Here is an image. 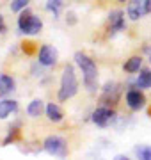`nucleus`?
Listing matches in <instances>:
<instances>
[{
	"instance_id": "obj_1",
	"label": "nucleus",
	"mask_w": 151,
	"mask_h": 160,
	"mask_svg": "<svg viewBox=\"0 0 151 160\" xmlns=\"http://www.w3.org/2000/svg\"><path fill=\"white\" fill-rule=\"evenodd\" d=\"M75 62L78 64V68L82 69L84 73V84L89 91H96V84H98V69H96V64L91 57H87L85 53L82 52H76L75 53Z\"/></svg>"
},
{
	"instance_id": "obj_2",
	"label": "nucleus",
	"mask_w": 151,
	"mask_h": 160,
	"mask_svg": "<svg viewBox=\"0 0 151 160\" xmlns=\"http://www.w3.org/2000/svg\"><path fill=\"white\" fill-rule=\"evenodd\" d=\"M78 91V80H76V75H75V69L73 66H66L62 71V78H61V89H59V100L61 102H66L73 98Z\"/></svg>"
},
{
	"instance_id": "obj_3",
	"label": "nucleus",
	"mask_w": 151,
	"mask_h": 160,
	"mask_svg": "<svg viewBox=\"0 0 151 160\" xmlns=\"http://www.w3.org/2000/svg\"><path fill=\"white\" fill-rule=\"evenodd\" d=\"M18 27L23 34H29V36H34V34H39L41 29H43V22H41L37 16H34L30 11H23L18 18Z\"/></svg>"
},
{
	"instance_id": "obj_4",
	"label": "nucleus",
	"mask_w": 151,
	"mask_h": 160,
	"mask_svg": "<svg viewBox=\"0 0 151 160\" xmlns=\"http://www.w3.org/2000/svg\"><path fill=\"white\" fill-rule=\"evenodd\" d=\"M43 146H45V151L53 155V157H61L62 158V157L68 155V142L62 137H59V135H50V137H46L45 142H43Z\"/></svg>"
},
{
	"instance_id": "obj_5",
	"label": "nucleus",
	"mask_w": 151,
	"mask_h": 160,
	"mask_svg": "<svg viewBox=\"0 0 151 160\" xmlns=\"http://www.w3.org/2000/svg\"><path fill=\"white\" fill-rule=\"evenodd\" d=\"M149 12V0H132L128 4V16L130 20H139Z\"/></svg>"
},
{
	"instance_id": "obj_6",
	"label": "nucleus",
	"mask_w": 151,
	"mask_h": 160,
	"mask_svg": "<svg viewBox=\"0 0 151 160\" xmlns=\"http://www.w3.org/2000/svg\"><path fill=\"white\" fill-rule=\"evenodd\" d=\"M119 96H121V86L119 84H107L103 89V94H101V103L114 107L119 102Z\"/></svg>"
},
{
	"instance_id": "obj_7",
	"label": "nucleus",
	"mask_w": 151,
	"mask_h": 160,
	"mask_svg": "<svg viewBox=\"0 0 151 160\" xmlns=\"http://www.w3.org/2000/svg\"><path fill=\"white\" fill-rule=\"evenodd\" d=\"M114 110L109 109V107H100L93 112V123H96L98 126H107L114 119Z\"/></svg>"
},
{
	"instance_id": "obj_8",
	"label": "nucleus",
	"mask_w": 151,
	"mask_h": 160,
	"mask_svg": "<svg viewBox=\"0 0 151 160\" xmlns=\"http://www.w3.org/2000/svg\"><path fill=\"white\" fill-rule=\"evenodd\" d=\"M126 105L132 110H139L146 105V96L139 89H132V91L126 92Z\"/></svg>"
},
{
	"instance_id": "obj_9",
	"label": "nucleus",
	"mask_w": 151,
	"mask_h": 160,
	"mask_svg": "<svg viewBox=\"0 0 151 160\" xmlns=\"http://www.w3.org/2000/svg\"><path fill=\"white\" fill-rule=\"evenodd\" d=\"M37 57H39V62L43 66H53L57 62V50L50 45H45V46H41Z\"/></svg>"
},
{
	"instance_id": "obj_10",
	"label": "nucleus",
	"mask_w": 151,
	"mask_h": 160,
	"mask_svg": "<svg viewBox=\"0 0 151 160\" xmlns=\"http://www.w3.org/2000/svg\"><path fill=\"white\" fill-rule=\"evenodd\" d=\"M109 23H110V34H116L124 29V16L121 11H112L109 14Z\"/></svg>"
},
{
	"instance_id": "obj_11",
	"label": "nucleus",
	"mask_w": 151,
	"mask_h": 160,
	"mask_svg": "<svg viewBox=\"0 0 151 160\" xmlns=\"http://www.w3.org/2000/svg\"><path fill=\"white\" fill-rule=\"evenodd\" d=\"M16 109H18V103L14 100H2L0 102V119H6L7 116L16 112Z\"/></svg>"
},
{
	"instance_id": "obj_12",
	"label": "nucleus",
	"mask_w": 151,
	"mask_h": 160,
	"mask_svg": "<svg viewBox=\"0 0 151 160\" xmlns=\"http://www.w3.org/2000/svg\"><path fill=\"white\" fill-rule=\"evenodd\" d=\"M14 91V78L6 73H0V94H9Z\"/></svg>"
},
{
	"instance_id": "obj_13",
	"label": "nucleus",
	"mask_w": 151,
	"mask_h": 160,
	"mask_svg": "<svg viewBox=\"0 0 151 160\" xmlns=\"http://www.w3.org/2000/svg\"><path fill=\"white\" fill-rule=\"evenodd\" d=\"M45 110H46V116H48V119H50V121H53V123L62 121L64 114H62V110H61L59 105H55V103H48Z\"/></svg>"
},
{
	"instance_id": "obj_14",
	"label": "nucleus",
	"mask_w": 151,
	"mask_h": 160,
	"mask_svg": "<svg viewBox=\"0 0 151 160\" xmlns=\"http://www.w3.org/2000/svg\"><path fill=\"white\" fill-rule=\"evenodd\" d=\"M135 86L140 89H149L151 87V71L149 69H142L139 73V78L135 80Z\"/></svg>"
},
{
	"instance_id": "obj_15",
	"label": "nucleus",
	"mask_w": 151,
	"mask_h": 160,
	"mask_svg": "<svg viewBox=\"0 0 151 160\" xmlns=\"http://www.w3.org/2000/svg\"><path fill=\"white\" fill-rule=\"evenodd\" d=\"M140 66H142V59L135 55V57H130L126 62H124L123 69H124L126 73H135V71H139L140 69Z\"/></svg>"
},
{
	"instance_id": "obj_16",
	"label": "nucleus",
	"mask_w": 151,
	"mask_h": 160,
	"mask_svg": "<svg viewBox=\"0 0 151 160\" xmlns=\"http://www.w3.org/2000/svg\"><path fill=\"white\" fill-rule=\"evenodd\" d=\"M41 112H43V102L36 98V100H32V102L29 103L27 114H29L30 118H37V116H41Z\"/></svg>"
},
{
	"instance_id": "obj_17",
	"label": "nucleus",
	"mask_w": 151,
	"mask_h": 160,
	"mask_svg": "<svg viewBox=\"0 0 151 160\" xmlns=\"http://www.w3.org/2000/svg\"><path fill=\"white\" fill-rule=\"evenodd\" d=\"M135 155L142 160H151V146H137Z\"/></svg>"
},
{
	"instance_id": "obj_18",
	"label": "nucleus",
	"mask_w": 151,
	"mask_h": 160,
	"mask_svg": "<svg viewBox=\"0 0 151 160\" xmlns=\"http://www.w3.org/2000/svg\"><path fill=\"white\" fill-rule=\"evenodd\" d=\"M18 135H20V123H18L16 126H12V128H9V133H7V137L4 139V146H7V144H11L12 141H16Z\"/></svg>"
},
{
	"instance_id": "obj_19",
	"label": "nucleus",
	"mask_w": 151,
	"mask_h": 160,
	"mask_svg": "<svg viewBox=\"0 0 151 160\" xmlns=\"http://www.w3.org/2000/svg\"><path fill=\"white\" fill-rule=\"evenodd\" d=\"M61 7H62V0H48L46 2V9L53 12V16H59Z\"/></svg>"
},
{
	"instance_id": "obj_20",
	"label": "nucleus",
	"mask_w": 151,
	"mask_h": 160,
	"mask_svg": "<svg viewBox=\"0 0 151 160\" xmlns=\"http://www.w3.org/2000/svg\"><path fill=\"white\" fill-rule=\"evenodd\" d=\"M29 2H30V0H12V2H11V11L12 12H20L22 9L27 7Z\"/></svg>"
},
{
	"instance_id": "obj_21",
	"label": "nucleus",
	"mask_w": 151,
	"mask_h": 160,
	"mask_svg": "<svg viewBox=\"0 0 151 160\" xmlns=\"http://www.w3.org/2000/svg\"><path fill=\"white\" fill-rule=\"evenodd\" d=\"M34 43H25V46H23V50L27 52V53H32V50H34Z\"/></svg>"
},
{
	"instance_id": "obj_22",
	"label": "nucleus",
	"mask_w": 151,
	"mask_h": 160,
	"mask_svg": "<svg viewBox=\"0 0 151 160\" xmlns=\"http://www.w3.org/2000/svg\"><path fill=\"white\" fill-rule=\"evenodd\" d=\"M2 32H6V22H4V16L0 14V34Z\"/></svg>"
},
{
	"instance_id": "obj_23",
	"label": "nucleus",
	"mask_w": 151,
	"mask_h": 160,
	"mask_svg": "<svg viewBox=\"0 0 151 160\" xmlns=\"http://www.w3.org/2000/svg\"><path fill=\"white\" fill-rule=\"evenodd\" d=\"M119 2H126V0H119Z\"/></svg>"
},
{
	"instance_id": "obj_24",
	"label": "nucleus",
	"mask_w": 151,
	"mask_h": 160,
	"mask_svg": "<svg viewBox=\"0 0 151 160\" xmlns=\"http://www.w3.org/2000/svg\"><path fill=\"white\" fill-rule=\"evenodd\" d=\"M149 61H151V57H149Z\"/></svg>"
}]
</instances>
